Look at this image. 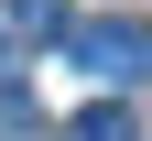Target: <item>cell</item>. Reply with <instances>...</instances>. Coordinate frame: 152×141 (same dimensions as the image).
Listing matches in <instances>:
<instances>
[{"label":"cell","mask_w":152,"mask_h":141,"mask_svg":"<svg viewBox=\"0 0 152 141\" xmlns=\"http://www.w3.org/2000/svg\"><path fill=\"white\" fill-rule=\"evenodd\" d=\"M11 33H65V0H0Z\"/></svg>","instance_id":"2"},{"label":"cell","mask_w":152,"mask_h":141,"mask_svg":"<svg viewBox=\"0 0 152 141\" xmlns=\"http://www.w3.org/2000/svg\"><path fill=\"white\" fill-rule=\"evenodd\" d=\"M65 141H130V109H76Z\"/></svg>","instance_id":"3"},{"label":"cell","mask_w":152,"mask_h":141,"mask_svg":"<svg viewBox=\"0 0 152 141\" xmlns=\"http://www.w3.org/2000/svg\"><path fill=\"white\" fill-rule=\"evenodd\" d=\"M65 54H76V65H98L109 87H130V76H152V22H141V11L76 22V33H65Z\"/></svg>","instance_id":"1"}]
</instances>
